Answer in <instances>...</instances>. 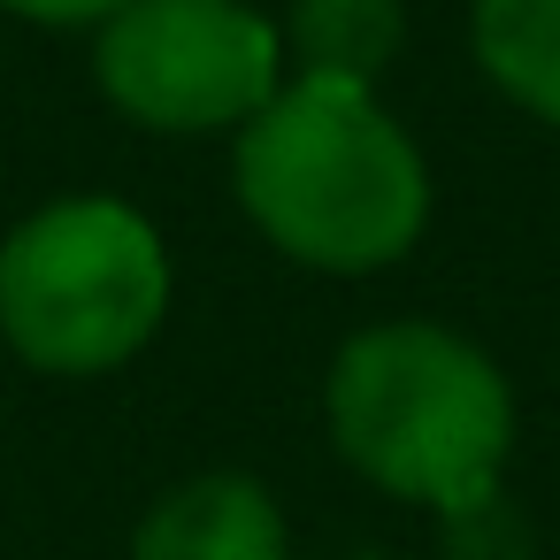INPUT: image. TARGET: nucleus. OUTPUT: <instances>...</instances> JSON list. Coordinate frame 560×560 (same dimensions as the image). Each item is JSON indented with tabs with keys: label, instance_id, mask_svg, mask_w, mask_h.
<instances>
[{
	"label": "nucleus",
	"instance_id": "39448f33",
	"mask_svg": "<svg viewBox=\"0 0 560 560\" xmlns=\"http://www.w3.org/2000/svg\"><path fill=\"white\" fill-rule=\"evenodd\" d=\"M131 560H284V514L254 476H200L147 514Z\"/></svg>",
	"mask_w": 560,
	"mask_h": 560
},
{
	"label": "nucleus",
	"instance_id": "f257e3e1",
	"mask_svg": "<svg viewBox=\"0 0 560 560\" xmlns=\"http://www.w3.org/2000/svg\"><path fill=\"white\" fill-rule=\"evenodd\" d=\"M246 215L315 269H384L415 246L430 177L369 85L300 78L238 131Z\"/></svg>",
	"mask_w": 560,
	"mask_h": 560
},
{
	"label": "nucleus",
	"instance_id": "423d86ee",
	"mask_svg": "<svg viewBox=\"0 0 560 560\" xmlns=\"http://www.w3.org/2000/svg\"><path fill=\"white\" fill-rule=\"evenodd\" d=\"M476 62L529 116L560 124V0H476Z\"/></svg>",
	"mask_w": 560,
	"mask_h": 560
},
{
	"label": "nucleus",
	"instance_id": "20e7f679",
	"mask_svg": "<svg viewBox=\"0 0 560 560\" xmlns=\"http://www.w3.org/2000/svg\"><path fill=\"white\" fill-rule=\"evenodd\" d=\"M93 70L147 131H223L277 101L284 39L246 0H131L101 24Z\"/></svg>",
	"mask_w": 560,
	"mask_h": 560
},
{
	"label": "nucleus",
	"instance_id": "f03ea898",
	"mask_svg": "<svg viewBox=\"0 0 560 560\" xmlns=\"http://www.w3.org/2000/svg\"><path fill=\"white\" fill-rule=\"evenodd\" d=\"M330 438L392 499L460 514L491 499L514 399L468 338L438 323H384L361 330L330 369Z\"/></svg>",
	"mask_w": 560,
	"mask_h": 560
},
{
	"label": "nucleus",
	"instance_id": "7ed1b4c3",
	"mask_svg": "<svg viewBox=\"0 0 560 560\" xmlns=\"http://www.w3.org/2000/svg\"><path fill=\"white\" fill-rule=\"evenodd\" d=\"M170 307V261L124 200L39 208L0 246V330L32 369L101 376L131 361Z\"/></svg>",
	"mask_w": 560,
	"mask_h": 560
},
{
	"label": "nucleus",
	"instance_id": "0eeeda50",
	"mask_svg": "<svg viewBox=\"0 0 560 560\" xmlns=\"http://www.w3.org/2000/svg\"><path fill=\"white\" fill-rule=\"evenodd\" d=\"M284 47L300 55L307 78L369 85L399 55V0H292Z\"/></svg>",
	"mask_w": 560,
	"mask_h": 560
},
{
	"label": "nucleus",
	"instance_id": "6e6552de",
	"mask_svg": "<svg viewBox=\"0 0 560 560\" xmlns=\"http://www.w3.org/2000/svg\"><path fill=\"white\" fill-rule=\"evenodd\" d=\"M0 9H16L32 24H108L116 9H131V0H0Z\"/></svg>",
	"mask_w": 560,
	"mask_h": 560
}]
</instances>
